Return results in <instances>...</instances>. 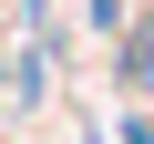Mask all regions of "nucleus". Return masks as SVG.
I'll use <instances>...</instances> for the list:
<instances>
[{
	"label": "nucleus",
	"mask_w": 154,
	"mask_h": 144,
	"mask_svg": "<svg viewBox=\"0 0 154 144\" xmlns=\"http://www.w3.org/2000/svg\"><path fill=\"white\" fill-rule=\"evenodd\" d=\"M123 93H134V103L154 93V21H134V31H123Z\"/></svg>",
	"instance_id": "nucleus-1"
}]
</instances>
